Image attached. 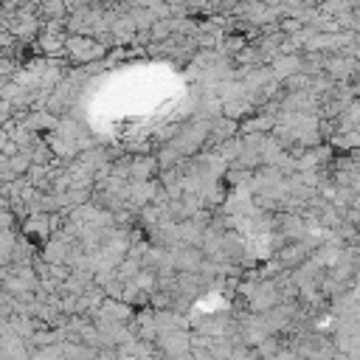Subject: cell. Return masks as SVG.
<instances>
[{
  "instance_id": "6da1fadb",
  "label": "cell",
  "mask_w": 360,
  "mask_h": 360,
  "mask_svg": "<svg viewBox=\"0 0 360 360\" xmlns=\"http://www.w3.org/2000/svg\"><path fill=\"white\" fill-rule=\"evenodd\" d=\"M65 53L84 65V62H93L104 53V42H98L87 34H70V37H65Z\"/></svg>"
},
{
  "instance_id": "3957f363",
  "label": "cell",
  "mask_w": 360,
  "mask_h": 360,
  "mask_svg": "<svg viewBox=\"0 0 360 360\" xmlns=\"http://www.w3.org/2000/svg\"><path fill=\"white\" fill-rule=\"evenodd\" d=\"M276 124V118L270 115V112H259L256 118H250V121H242L239 127L245 129V132H256V135H264V132H270V127Z\"/></svg>"
},
{
  "instance_id": "277c9868",
  "label": "cell",
  "mask_w": 360,
  "mask_h": 360,
  "mask_svg": "<svg viewBox=\"0 0 360 360\" xmlns=\"http://www.w3.org/2000/svg\"><path fill=\"white\" fill-rule=\"evenodd\" d=\"M267 360H298V354H295L292 349H287V346H284V349H278L276 354H270Z\"/></svg>"
},
{
  "instance_id": "7a4b0ae2",
  "label": "cell",
  "mask_w": 360,
  "mask_h": 360,
  "mask_svg": "<svg viewBox=\"0 0 360 360\" xmlns=\"http://www.w3.org/2000/svg\"><path fill=\"white\" fill-rule=\"evenodd\" d=\"M155 349L163 354V357H172V354H183L191 349V340H188V332H180V329H163L155 335Z\"/></svg>"
}]
</instances>
